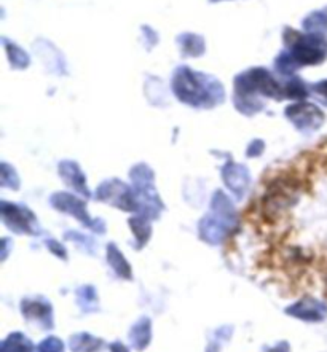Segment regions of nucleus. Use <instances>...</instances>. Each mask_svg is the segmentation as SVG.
<instances>
[{
	"instance_id": "4",
	"label": "nucleus",
	"mask_w": 327,
	"mask_h": 352,
	"mask_svg": "<svg viewBox=\"0 0 327 352\" xmlns=\"http://www.w3.org/2000/svg\"><path fill=\"white\" fill-rule=\"evenodd\" d=\"M52 204L54 208L61 210V212H67L72 214L74 217H78L85 225H88L89 228L96 230V231H104V223L99 222V220H92L89 215L85 210V203L75 198V196L69 195V193H56L52 196Z\"/></svg>"
},
{
	"instance_id": "6",
	"label": "nucleus",
	"mask_w": 327,
	"mask_h": 352,
	"mask_svg": "<svg viewBox=\"0 0 327 352\" xmlns=\"http://www.w3.org/2000/svg\"><path fill=\"white\" fill-rule=\"evenodd\" d=\"M286 314L306 322H321L327 318V305L316 298H311V296H306V298L288 306Z\"/></svg>"
},
{
	"instance_id": "3",
	"label": "nucleus",
	"mask_w": 327,
	"mask_h": 352,
	"mask_svg": "<svg viewBox=\"0 0 327 352\" xmlns=\"http://www.w3.org/2000/svg\"><path fill=\"white\" fill-rule=\"evenodd\" d=\"M2 219L3 222L10 226V230L17 231V233H37V222H35V217L28 209H24L23 206L8 204L3 201Z\"/></svg>"
},
{
	"instance_id": "9",
	"label": "nucleus",
	"mask_w": 327,
	"mask_h": 352,
	"mask_svg": "<svg viewBox=\"0 0 327 352\" xmlns=\"http://www.w3.org/2000/svg\"><path fill=\"white\" fill-rule=\"evenodd\" d=\"M128 338L131 346L136 351H144L152 341V322L149 318H140L136 324L131 327Z\"/></svg>"
},
{
	"instance_id": "14",
	"label": "nucleus",
	"mask_w": 327,
	"mask_h": 352,
	"mask_svg": "<svg viewBox=\"0 0 327 352\" xmlns=\"http://www.w3.org/2000/svg\"><path fill=\"white\" fill-rule=\"evenodd\" d=\"M77 301L85 313H94V311L99 309L98 294L93 285H82L77 290Z\"/></svg>"
},
{
	"instance_id": "15",
	"label": "nucleus",
	"mask_w": 327,
	"mask_h": 352,
	"mask_svg": "<svg viewBox=\"0 0 327 352\" xmlns=\"http://www.w3.org/2000/svg\"><path fill=\"white\" fill-rule=\"evenodd\" d=\"M129 225L134 231L136 239H138V248H144L145 243H147L150 238V225L147 222V219L143 217V215H140V217L129 219Z\"/></svg>"
},
{
	"instance_id": "7",
	"label": "nucleus",
	"mask_w": 327,
	"mask_h": 352,
	"mask_svg": "<svg viewBox=\"0 0 327 352\" xmlns=\"http://www.w3.org/2000/svg\"><path fill=\"white\" fill-rule=\"evenodd\" d=\"M288 117L299 129H318L324 122V115L318 107L311 104H299L288 109Z\"/></svg>"
},
{
	"instance_id": "1",
	"label": "nucleus",
	"mask_w": 327,
	"mask_h": 352,
	"mask_svg": "<svg viewBox=\"0 0 327 352\" xmlns=\"http://www.w3.org/2000/svg\"><path fill=\"white\" fill-rule=\"evenodd\" d=\"M235 225V210L227 196L218 192L213 199V209L200 223V234L206 243L219 244L227 238Z\"/></svg>"
},
{
	"instance_id": "12",
	"label": "nucleus",
	"mask_w": 327,
	"mask_h": 352,
	"mask_svg": "<svg viewBox=\"0 0 327 352\" xmlns=\"http://www.w3.org/2000/svg\"><path fill=\"white\" fill-rule=\"evenodd\" d=\"M70 351L72 352H96L103 346V341L89 333H77L70 336Z\"/></svg>"
},
{
	"instance_id": "2",
	"label": "nucleus",
	"mask_w": 327,
	"mask_h": 352,
	"mask_svg": "<svg viewBox=\"0 0 327 352\" xmlns=\"http://www.w3.org/2000/svg\"><path fill=\"white\" fill-rule=\"evenodd\" d=\"M98 199L109 201L115 206H118L123 210H136L139 208L136 193L131 192L127 185L120 182V180H109L104 182L98 190Z\"/></svg>"
},
{
	"instance_id": "21",
	"label": "nucleus",
	"mask_w": 327,
	"mask_h": 352,
	"mask_svg": "<svg viewBox=\"0 0 327 352\" xmlns=\"http://www.w3.org/2000/svg\"><path fill=\"white\" fill-rule=\"evenodd\" d=\"M316 91H318L324 99H327V80L316 85Z\"/></svg>"
},
{
	"instance_id": "18",
	"label": "nucleus",
	"mask_w": 327,
	"mask_h": 352,
	"mask_svg": "<svg viewBox=\"0 0 327 352\" xmlns=\"http://www.w3.org/2000/svg\"><path fill=\"white\" fill-rule=\"evenodd\" d=\"M47 245L50 248V250H52L53 254H56L59 258H65V249L63 248L61 244H58L56 241L54 239H48L47 241Z\"/></svg>"
},
{
	"instance_id": "5",
	"label": "nucleus",
	"mask_w": 327,
	"mask_h": 352,
	"mask_svg": "<svg viewBox=\"0 0 327 352\" xmlns=\"http://www.w3.org/2000/svg\"><path fill=\"white\" fill-rule=\"evenodd\" d=\"M21 313L24 319L35 322L45 330H50L53 327V308L42 296L24 298L21 301Z\"/></svg>"
},
{
	"instance_id": "22",
	"label": "nucleus",
	"mask_w": 327,
	"mask_h": 352,
	"mask_svg": "<svg viewBox=\"0 0 327 352\" xmlns=\"http://www.w3.org/2000/svg\"><path fill=\"white\" fill-rule=\"evenodd\" d=\"M213 2H215V0H213Z\"/></svg>"
},
{
	"instance_id": "10",
	"label": "nucleus",
	"mask_w": 327,
	"mask_h": 352,
	"mask_svg": "<svg viewBox=\"0 0 327 352\" xmlns=\"http://www.w3.org/2000/svg\"><path fill=\"white\" fill-rule=\"evenodd\" d=\"M59 173H61L63 180H65L67 185H70V187L75 188L82 195L89 196L87 185H85V177L77 164L70 163V161H65V163H61V166H59Z\"/></svg>"
},
{
	"instance_id": "13",
	"label": "nucleus",
	"mask_w": 327,
	"mask_h": 352,
	"mask_svg": "<svg viewBox=\"0 0 327 352\" xmlns=\"http://www.w3.org/2000/svg\"><path fill=\"white\" fill-rule=\"evenodd\" d=\"M0 352H34V346L28 336L14 331V333L8 335L7 340L2 341Z\"/></svg>"
},
{
	"instance_id": "20",
	"label": "nucleus",
	"mask_w": 327,
	"mask_h": 352,
	"mask_svg": "<svg viewBox=\"0 0 327 352\" xmlns=\"http://www.w3.org/2000/svg\"><path fill=\"white\" fill-rule=\"evenodd\" d=\"M268 352H289V344L283 341V343H278L275 346V348L268 349Z\"/></svg>"
},
{
	"instance_id": "16",
	"label": "nucleus",
	"mask_w": 327,
	"mask_h": 352,
	"mask_svg": "<svg viewBox=\"0 0 327 352\" xmlns=\"http://www.w3.org/2000/svg\"><path fill=\"white\" fill-rule=\"evenodd\" d=\"M305 26L311 29V31H319V29H326L327 28V10L310 14L308 19H305Z\"/></svg>"
},
{
	"instance_id": "11",
	"label": "nucleus",
	"mask_w": 327,
	"mask_h": 352,
	"mask_svg": "<svg viewBox=\"0 0 327 352\" xmlns=\"http://www.w3.org/2000/svg\"><path fill=\"white\" fill-rule=\"evenodd\" d=\"M107 261H109V265L112 266V270L115 271V274H117L118 278H122V279L133 278L129 263L115 244L107 245Z\"/></svg>"
},
{
	"instance_id": "19",
	"label": "nucleus",
	"mask_w": 327,
	"mask_h": 352,
	"mask_svg": "<svg viewBox=\"0 0 327 352\" xmlns=\"http://www.w3.org/2000/svg\"><path fill=\"white\" fill-rule=\"evenodd\" d=\"M110 351L112 352H129L127 346L123 343H120V341H115V343L110 344Z\"/></svg>"
},
{
	"instance_id": "17",
	"label": "nucleus",
	"mask_w": 327,
	"mask_h": 352,
	"mask_svg": "<svg viewBox=\"0 0 327 352\" xmlns=\"http://www.w3.org/2000/svg\"><path fill=\"white\" fill-rule=\"evenodd\" d=\"M37 352H64V343L56 336H48L37 346Z\"/></svg>"
},
{
	"instance_id": "8",
	"label": "nucleus",
	"mask_w": 327,
	"mask_h": 352,
	"mask_svg": "<svg viewBox=\"0 0 327 352\" xmlns=\"http://www.w3.org/2000/svg\"><path fill=\"white\" fill-rule=\"evenodd\" d=\"M224 180L227 187L233 192L236 196H241L249 185V173L244 166L238 164H227L224 168Z\"/></svg>"
}]
</instances>
